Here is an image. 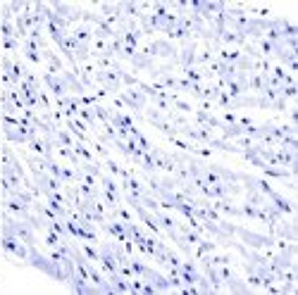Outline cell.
Masks as SVG:
<instances>
[{
    "label": "cell",
    "instance_id": "23",
    "mask_svg": "<svg viewBox=\"0 0 298 295\" xmlns=\"http://www.w3.org/2000/svg\"><path fill=\"white\" fill-rule=\"evenodd\" d=\"M141 14H146L141 10V3H134V0H124L122 3V17H126V19H139Z\"/></svg>",
    "mask_w": 298,
    "mask_h": 295
},
{
    "label": "cell",
    "instance_id": "27",
    "mask_svg": "<svg viewBox=\"0 0 298 295\" xmlns=\"http://www.w3.org/2000/svg\"><path fill=\"white\" fill-rule=\"evenodd\" d=\"M43 29H46V34L50 36V41H53V43H57V46H60V43L65 41V36L70 34V31H65V29H60V27H57V24H53V21H46V27H43Z\"/></svg>",
    "mask_w": 298,
    "mask_h": 295
},
{
    "label": "cell",
    "instance_id": "44",
    "mask_svg": "<svg viewBox=\"0 0 298 295\" xmlns=\"http://www.w3.org/2000/svg\"><path fill=\"white\" fill-rule=\"evenodd\" d=\"M24 57H27V62H31V64H43V57H41V53L38 50H24Z\"/></svg>",
    "mask_w": 298,
    "mask_h": 295
},
{
    "label": "cell",
    "instance_id": "34",
    "mask_svg": "<svg viewBox=\"0 0 298 295\" xmlns=\"http://www.w3.org/2000/svg\"><path fill=\"white\" fill-rule=\"evenodd\" d=\"M132 67L134 69H153L155 64H153V60L151 57H146L141 50H136V55L132 57Z\"/></svg>",
    "mask_w": 298,
    "mask_h": 295
},
{
    "label": "cell",
    "instance_id": "17",
    "mask_svg": "<svg viewBox=\"0 0 298 295\" xmlns=\"http://www.w3.org/2000/svg\"><path fill=\"white\" fill-rule=\"evenodd\" d=\"M72 150L76 152V157L81 160V162H93V165H100V160L93 155V150H91L86 143H81V141H74V145H72Z\"/></svg>",
    "mask_w": 298,
    "mask_h": 295
},
{
    "label": "cell",
    "instance_id": "35",
    "mask_svg": "<svg viewBox=\"0 0 298 295\" xmlns=\"http://www.w3.org/2000/svg\"><path fill=\"white\" fill-rule=\"evenodd\" d=\"M89 148L93 150V155H96V157H100V160H108V157H110V150H108V145H103L100 141H93V138H91V141H89Z\"/></svg>",
    "mask_w": 298,
    "mask_h": 295
},
{
    "label": "cell",
    "instance_id": "42",
    "mask_svg": "<svg viewBox=\"0 0 298 295\" xmlns=\"http://www.w3.org/2000/svg\"><path fill=\"white\" fill-rule=\"evenodd\" d=\"M167 141H169L172 145H177V148H181L184 152H188V150H191V145H194L191 141H184L181 136H172V138H167Z\"/></svg>",
    "mask_w": 298,
    "mask_h": 295
},
{
    "label": "cell",
    "instance_id": "26",
    "mask_svg": "<svg viewBox=\"0 0 298 295\" xmlns=\"http://www.w3.org/2000/svg\"><path fill=\"white\" fill-rule=\"evenodd\" d=\"M72 36L76 38V43H81V46H91V41H93V29H89L86 24H81V27H76L74 31H70Z\"/></svg>",
    "mask_w": 298,
    "mask_h": 295
},
{
    "label": "cell",
    "instance_id": "18",
    "mask_svg": "<svg viewBox=\"0 0 298 295\" xmlns=\"http://www.w3.org/2000/svg\"><path fill=\"white\" fill-rule=\"evenodd\" d=\"M48 7L53 10V14L55 17H60V19H65L67 21V27H70V17H72V12H74V7L76 5H72V3H48Z\"/></svg>",
    "mask_w": 298,
    "mask_h": 295
},
{
    "label": "cell",
    "instance_id": "14",
    "mask_svg": "<svg viewBox=\"0 0 298 295\" xmlns=\"http://www.w3.org/2000/svg\"><path fill=\"white\" fill-rule=\"evenodd\" d=\"M129 267H132L134 276H141L143 281H148V279H151V276L155 274V269L148 267L146 262H141L139 257H134V255H129Z\"/></svg>",
    "mask_w": 298,
    "mask_h": 295
},
{
    "label": "cell",
    "instance_id": "28",
    "mask_svg": "<svg viewBox=\"0 0 298 295\" xmlns=\"http://www.w3.org/2000/svg\"><path fill=\"white\" fill-rule=\"evenodd\" d=\"M260 172L267 178H296L291 174V169H284V167H263Z\"/></svg>",
    "mask_w": 298,
    "mask_h": 295
},
{
    "label": "cell",
    "instance_id": "33",
    "mask_svg": "<svg viewBox=\"0 0 298 295\" xmlns=\"http://www.w3.org/2000/svg\"><path fill=\"white\" fill-rule=\"evenodd\" d=\"M100 200H103V205L108 207V210H115L117 205H122V195H115V193L110 191H100Z\"/></svg>",
    "mask_w": 298,
    "mask_h": 295
},
{
    "label": "cell",
    "instance_id": "38",
    "mask_svg": "<svg viewBox=\"0 0 298 295\" xmlns=\"http://www.w3.org/2000/svg\"><path fill=\"white\" fill-rule=\"evenodd\" d=\"M60 181H62V184H76L79 178H76V169H74V167H62Z\"/></svg>",
    "mask_w": 298,
    "mask_h": 295
},
{
    "label": "cell",
    "instance_id": "11",
    "mask_svg": "<svg viewBox=\"0 0 298 295\" xmlns=\"http://www.w3.org/2000/svg\"><path fill=\"white\" fill-rule=\"evenodd\" d=\"M210 169V172H215L217 176L222 178V181H227V184H241L243 176L246 174H239V172H231V169H227L224 165H215V162H210V165H205Z\"/></svg>",
    "mask_w": 298,
    "mask_h": 295
},
{
    "label": "cell",
    "instance_id": "29",
    "mask_svg": "<svg viewBox=\"0 0 298 295\" xmlns=\"http://www.w3.org/2000/svg\"><path fill=\"white\" fill-rule=\"evenodd\" d=\"M93 115H96V119H98V124H110V117H112V107H108V105H103V103H96L93 107Z\"/></svg>",
    "mask_w": 298,
    "mask_h": 295
},
{
    "label": "cell",
    "instance_id": "51",
    "mask_svg": "<svg viewBox=\"0 0 298 295\" xmlns=\"http://www.w3.org/2000/svg\"><path fill=\"white\" fill-rule=\"evenodd\" d=\"M289 124H293V126H298V110H291V122Z\"/></svg>",
    "mask_w": 298,
    "mask_h": 295
},
{
    "label": "cell",
    "instance_id": "1",
    "mask_svg": "<svg viewBox=\"0 0 298 295\" xmlns=\"http://www.w3.org/2000/svg\"><path fill=\"white\" fill-rule=\"evenodd\" d=\"M27 264H31L34 269H38V271H43L46 276H53L55 281H67V276H65L62 267L57 264V262H53L46 253H41L36 245L29 247V257H27Z\"/></svg>",
    "mask_w": 298,
    "mask_h": 295
},
{
    "label": "cell",
    "instance_id": "47",
    "mask_svg": "<svg viewBox=\"0 0 298 295\" xmlns=\"http://www.w3.org/2000/svg\"><path fill=\"white\" fill-rule=\"evenodd\" d=\"M236 119H239V115H236V112H222L220 122H224V124H236Z\"/></svg>",
    "mask_w": 298,
    "mask_h": 295
},
{
    "label": "cell",
    "instance_id": "46",
    "mask_svg": "<svg viewBox=\"0 0 298 295\" xmlns=\"http://www.w3.org/2000/svg\"><path fill=\"white\" fill-rule=\"evenodd\" d=\"M0 124H3V126H19V117H17V115H5V112H3Z\"/></svg>",
    "mask_w": 298,
    "mask_h": 295
},
{
    "label": "cell",
    "instance_id": "36",
    "mask_svg": "<svg viewBox=\"0 0 298 295\" xmlns=\"http://www.w3.org/2000/svg\"><path fill=\"white\" fill-rule=\"evenodd\" d=\"M43 236H46V247H57V245H62L65 243L62 236H57L55 231H50L48 226L43 229Z\"/></svg>",
    "mask_w": 298,
    "mask_h": 295
},
{
    "label": "cell",
    "instance_id": "12",
    "mask_svg": "<svg viewBox=\"0 0 298 295\" xmlns=\"http://www.w3.org/2000/svg\"><path fill=\"white\" fill-rule=\"evenodd\" d=\"M17 90H19L22 100H24V105H27L29 110H41V105H38V90L31 88V86H29V83H24V81L17 86Z\"/></svg>",
    "mask_w": 298,
    "mask_h": 295
},
{
    "label": "cell",
    "instance_id": "40",
    "mask_svg": "<svg viewBox=\"0 0 298 295\" xmlns=\"http://www.w3.org/2000/svg\"><path fill=\"white\" fill-rule=\"evenodd\" d=\"M0 38H17L12 21H0Z\"/></svg>",
    "mask_w": 298,
    "mask_h": 295
},
{
    "label": "cell",
    "instance_id": "24",
    "mask_svg": "<svg viewBox=\"0 0 298 295\" xmlns=\"http://www.w3.org/2000/svg\"><path fill=\"white\" fill-rule=\"evenodd\" d=\"M241 48H220L217 50V60L222 62H229V64H236V62L241 60Z\"/></svg>",
    "mask_w": 298,
    "mask_h": 295
},
{
    "label": "cell",
    "instance_id": "7",
    "mask_svg": "<svg viewBox=\"0 0 298 295\" xmlns=\"http://www.w3.org/2000/svg\"><path fill=\"white\" fill-rule=\"evenodd\" d=\"M43 86L53 93V98H65V96H70V88H67V83H65L62 74H50V72H46L43 74Z\"/></svg>",
    "mask_w": 298,
    "mask_h": 295
},
{
    "label": "cell",
    "instance_id": "21",
    "mask_svg": "<svg viewBox=\"0 0 298 295\" xmlns=\"http://www.w3.org/2000/svg\"><path fill=\"white\" fill-rule=\"evenodd\" d=\"M265 88H267V74H260V72H250V74H248V90L263 93Z\"/></svg>",
    "mask_w": 298,
    "mask_h": 295
},
{
    "label": "cell",
    "instance_id": "30",
    "mask_svg": "<svg viewBox=\"0 0 298 295\" xmlns=\"http://www.w3.org/2000/svg\"><path fill=\"white\" fill-rule=\"evenodd\" d=\"M103 167H108V172H110L112 176H119V178H122V181H124V178L129 176V174H132V172H129V169H124V167H119V165H117V162H115V160H112V157L103 160Z\"/></svg>",
    "mask_w": 298,
    "mask_h": 295
},
{
    "label": "cell",
    "instance_id": "9",
    "mask_svg": "<svg viewBox=\"0 0 298 295\" xmlns=\"http://www.w3.org/2000/svg\"><path fill=\"white\" fill-rule=\"evenodd\" d=\"M196 53H198V41H188V43H184V46H179V53H177V64H179L181 69L194 67Z\"/></svg>",
    "mask_w": 298,
    "mask_h": 295
},
{
    "label": "cell",
    "instance_id": "25",
    "mask_svg": "<svg viewBox=\"0 0 298 295\" xmlns=\"http://www.w3.org/2000/svg\"><path fill=\"white\" fill-rule=\"evenodd\" d=\"M148 281L155 286V290H158V293H169V290H172V286H169V279H167V274H162V271H155V274H153Z\"/></svg>",
    "mask_w": 298,
    "mask_h": 295
},
{
    "label": "cell",
    "instance_id": "45",
    "mask_svg": "<svg viewBox=\"0 0 298 295\" xmlns=\"http://www.w3.org/2000/svg\"><path fill=\"white\" fill-rule=\"evenodd\" d=\"M0 41H3V50L5 53H14V50L19 48V41L17 38H0Z\"/></svg>",
    "mask_w": 298,
    "mask_h": 295
},
{
    "label": "cell",
    "instance_id": "10",
    "mask_svg": "<svg viewBox=\"0 0 298 295\" xmlns=\"http://www.w3.org/2000/svg\"><path fill=\"white\" fill-rule=\"evenodd\" d=\"M41 57H43V62L48 64V69L46 72H50V74H62L65 69H67V64H65V60L57 53H53V50H41Z\"/></svg>",
    "mask_w": 298,
    "mask_h": 295
},
{
    "label": "cell",
    "instance_id": "37",
    "mask_svg": "<svg viewBox=\"0 0 298 295\" xmlns=\"http://www.w3.org/2000/svg\"><path fill=\"white\" fill-rule=\"evenodd\" d=\"M188 152H194L196 157H212V155H215V150H212V148H208V145H191V150Z\"/></svg>",
    "mask_w": 298,
    "mask_h": 295
},
{
    "label": "cell",
    "instance_id": "43",
    "mask_svg": "<svg viewBox=\"0 0 298 295\" xmlns=\"http://www.w3.org/2000/svg\"><path fill=\"white\" fill-rule=\"evenodd\" d=\"M234 145L239 148V150H246V148H253V145H256V141H253V138H248V136H239V138H234Z\"/></svg>",
    "mask_w": 298,
    "mask_h": 295
},
{
    "label": "cell",
    "instance_id": "3",
    "mask_svg": "<svg viewBox=\"0 0 298 295\" xmlns=\"http://www.w3.org/2000/svg\"><path fill=\"white\" fill-rule=\"evenodd\" d=\"M234 236H239L243 245L250 250H267V247H274V243H277V238L272 234H256V231L241 226H234Z\"/></svg>",
    "mask_w": 298,
    "mask_h": 295
},
{
    "label": "cell",
    "instance_id": "5",
    "mask_svg": "<svg viewBox=\"0 0 298 295\" xmlns=\"http://www.w3.org/2000/svg\"><path fill=\"white\" fill-rule=\"evenodd\" d=\"M93 83H100V88H105L108 93H115V96L124 88V86H122V76H119V72H115V69H96Z\"/></svg>",
    "mask_w": 298,
    "mask_h": 295
},
{
    "label": "cell",
    "instance_id": "22",
    "mask_svg": "<svg viewBox=\"0 0 298 295\" xmlns=\"http://www.w3.org/2000/svg\"><path fill=\"white\" fill-rule=\"evenodd\" d=\"M115 36H117V31L110 24H105V19L100 24H96V29H93V38H98V41H112Z\"/></svg>",
    "mask_w": 298,
    "mask_h": 295
},
{
    "label": "cell",
    "instance_id": "32",
    "mask_svg": "<svg viewBox=\"0 0 298 295\" xmlns=\"http://www.w3.org/2000/svg\"><path fill=\"white\" fill-rule=\"evenodd\" d=\"M184 72V79L191 83H203V79H205V69L201 67H186V69H181Z\"/></svg>",
    "mask_w": 298,
    "mask_h": 295
},
{
    "label": "cell",
    "instance_id": "49",
    "mask_svg": "<svg viewBox=\"0 0 298 295\" xmlns=\"http://www.w3.org/2000/svg\"><path fill=\"white\" fill-rule=\"evenodd\" d=\"M93 90H96V93H93V96H96L98 100H105V98L110 96V93H108V90H105V88H93Z\"/></svg>",
    "mask_w": 298,
    "mask_h": 295
},
{
    "label": "cell",
    "instance_id": "48",
    "mask_svg": "<svg viewBox=\"0 0 298 295\" xmlns=\"http://www.w3.org/2000/svg\"><path fill=\"white\" fill-rule=\"evenodd\" d=\"M272 110H277L279 115H282V112H286V100L282 96L277 98V100H274V103H272Z\"/></svg>",
    "mask_w": 298,
    "mask_h": 295
},
{
    "label": "cell",
    "instance_id": "6",
    "mask_svg": "<svg viewBox=\"0 0 298 295\" xmlns=\"http://www.w3.org/2000/svg\"><path fill=\"white\" fill-rule=\"evenodd\" d=\"M98 253H100V262H98V267L103 271L105 276H112L117 274V260H115V255L110 250V243H98Z\"/></svg>",
    "mask_w": 298,
    "mask_h": 295
},
{
    "label": "cell",
    "instance_id": "20",
    "mask_svg": "<svg viewBox=\"0 0 298 295\" xmlns=\"http://www.w3.org/2000/svg\"><path fill=\"white\" fill-rule=\"evenodd\" d=\"M212 60H215V48H212V46L208 43V46H205L203 50H198V53H196L194 67H208Z\"/></svg>",
    "mask_w": 298,
    "mask_h": 295
},
{
    "label": "cell",
    "instance_id": "4",
    "mask_svg": "<svg viewBox=\"0 0 298 295\" xmlns=\"http://www.w3.org/2000/svg\"><path fill=\"white\" fill-rule=\"evenodd\" d=\"M0 250L12 255V257H17L22 262H27V257H29V245L24 240L17 238L12 231H7V229H0Z\"/></svg>",
    "mask_w": 298,
    "mask_h": 295
},
{
    "label": "cell",
    "instance_id": "13",
    "mask_svg": "<svg viewBox=\"0 0 298 295\" xmlns=\"http://www.w3.org/2000/svg\"><path fill=\"white\" fill-rule=\"evenodd\" d=\"M267 200H270L272 205L277 207V210H279V212H282V214H286V217H293V214H296V207H293V202H291V200H289V198H284V195H279L277 191L272 193V195H270V198H267Z\"/></svg>",
    "mask_w": 298,
    "mask_h": 295
},
{
    "label": "cell",
    "instance_id": "15",
    "mask_svg": "<svg viewBox=\"0 0 298 295\" xmlns=\"http://www.w3.org/2000/svg\"><path fill=\"white\" fill-rule=\"evenodd\" d=\"M210 205L215 207L220 214H227V217H241V207H236L231 200H210Z\"/></svg>",
    "mask_w": 298,
    "mask_h": 295
},
{
    "label": "cell",
    "instance_id": "50",
    "mask_svg": "<svg viewBox=\"0 0 298 295\" xmlns=\"http://www.w3.org/2000/svg\"><path fill=\"white\" fill-rule=\"evenodd\" d=\"M236 124H241V126H250V124H253V119H250V117H241V115H239Z\"/></svg>",
    "mask_w": 298,
    "mask_h": 295
},
{
    "label": "cell",
    "instance_id": "19",
    "mask_svg": "<svg viewBox=\"0 0 298 295\" xmlns=\"http://www.w3.org/2000/svg\"><path fill=\"white\" fill-rule=\"evenodd\" d=\"M62 79H65V83H67V88L74 90V96H86V93H89V90L81 86L79 76H76L72 69H65V72H62Z\"/></svg>",
    "mask_w": 298,
    "mask_h": 295
},
{
    "label": "cell",
    "instance_id": "41",
    "mask_svg": "<svg viewBox=\"0 0 298 295\" xmlns=\"http://www.w3.org/2000/svg\"><path fill=\"white\" fill-rule=\"evenodd\" d=\"M279 96L284 98V100H296L298 98V86H282Z\"/></svg>",
    "mask_w": 298,
    "mask_h": 295
},
{
    "label": "cell",
    "instance_id": "31",
    "mask_svg": "<svg viewBox=\"0 0 298 295\" xmlns=\"http://www.w3.org/2000/svg\"><path fill=\"white\" fill-rule=\"evenodd\" d=\"M98 184L103 186L105 191H110V193H115V195H122V186L117 184V181H115V178L110 176V174H105L103 172V176L98 178Z\"/></svg>",
    "mask_w": 298,
    "mask_h": 295
},
{
    "label": "cell",
    "instance_id": "8",
    "mask_svg": "<svg viewBox=\"0 0 298 295\" xmlns=\"http://www.w3.org/2000/svg\"><path fill=\"white\" fill-rule=\"evenodd\" d=\"M155 219H158V224H160V229H162V231H165L167 236H169V238H172V243L177 238H179V234H177V226H179V221L174 219L172 214H167L165 210H162V207H158V210H155Z\"/></svg>",
    "mask_w": 298,
    "mask_h": 295
},
{
    "label": "cell",
    "instance_id": "2",
    "mask_svg": "<svg viewBox=\"0 0 298 295\" xmlns=\"http://www.w3.org/2000/svg\"><path fill=\"white\" fill-rule=\"evenodd\" d=\"M0 229H7V231H12L14 236L19 240H24L29 247L36 245V236H34V226L29 224V221L24 219H14V217H10V214H3V219H0Z\"/></svg>",
    "mask_w": 298,
    "mask_h": 295
},
{
    "label": "cell",
    "instance_id": "16",
    "mask_svg": "<svg viewBox=\"0 0 298 295\" xmlns=\"http://www.w3.org/2000/svg\"><path fill=\"white\" fill-rule=\"evenodd\" d=\"M76 224H79V240H89L93 245L100 243V236H98V231L93 229L91 221H76Z\"/></svg>",
    "mask_w": 298,
    "mask_h": 295
},
{
    "label": "cell",
    "instance_id": "39",
    "mask_svg": "<svg viewBox=\"0 0 298 295\" xmlns=\"http://www.w3.org/2000/svg\"><path fill=\"white\" fill-rule=\"evenodd\" d=\"M24 83H29V86H31V88H36V90L43 88V81L34 74V72H29V69H27V74H24Z\"/></svg>",
    "mask_w": 298,
    "mask_h": 295
}]
</instances>
